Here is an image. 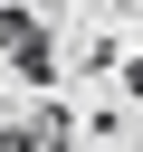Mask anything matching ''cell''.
Returning <instances> with one entry per match:
<instances>
[{
  "label": "cell",
  "instance_id": "obj_1",
  "mask_svg": "<svg viewBox=\"0 0 143 152\" xmlns=\"http://www.w3.org/2000/svg\"><path fill=\"white\" fill-rule=\"evenodd\" d=\"M0 57H10V76L48 86V76H57V38H48V19H29V10H0Z\"/></svg>",
  "mask_w": 143,
  "mask_h": 152
},
{
  "label": "cell",
  "instance_id": "obj_2",
  "mask_svg": "<svg viewBox=\"0 0 143 152\" xmlns=\"http://www.w3.org/2000/svg\"><path fill=\"white\" fill-rule=\"evenodd\" d=\"M0 152H76L67 104H29V114H10V124H0Z\"/></svg>",
  "mask_w": 143,
  "mask_h": 152
},
{
  "label": "cell",
  "instance_id": "obj_3",
  "mask_svg": "<svg viewBox=\"0 0 143 152\" xmlns=\"http://www.w3.org/2000/svg\"><path fill=\"white\" fill-rule=\"evenodd\" d=\"M124 86H133V95H143V57H124Z\"/></svg>",
  "mask_w": 143,
  "mask_h": 152
}]
</instances>
